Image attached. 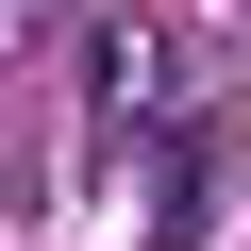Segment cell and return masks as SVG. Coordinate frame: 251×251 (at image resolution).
Listing matches in <instances>:
<instances>
[{"label":"cell","instance_id":"1","mask_svg":"<svg viewBox=\"0 0 251 251\" xmlns=\"http://www.w3.org/2000/svg\"><path fill=\"white\" fill-rule=\"evenodd\" d=\"M84 100H100V117H151V100H168V34H151V17H100V34H84Z\"/></svg>","mask_w":251,"mask_h":251},{"label":"cell","instance_id":"2","mask_svg":"<svg viewBox=\"0 0 251 251\" xmlns=\"http://www.w3.org/2000/svg\"><path fill=\"white\" fill-rule=\"evenodd\" d=\"M201 201H218V134H168V201H151V234L184 251V234H201Z\"/></svg>","mask_w":251,"mask_h":251},{"label":"cell","instance_id":"3","mask_svg":"<svg viewBox=\"0 0 251 251\" xmlns=\"http://www.w3.org/2000/svg\"><path fill=\"white\" fill-rule=\"evenodd\" d=\"M50 34H67V0H0V67H34Z\"/></svg>","mask_w":251,"mask_h":251}]
</instances>
